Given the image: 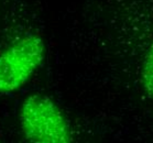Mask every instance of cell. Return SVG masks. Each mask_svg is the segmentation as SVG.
<instances>
[{"instance_id":"1","label":"cell","mask_w":153,"mask_h":143,"mask_svg":"<svg viewBox=\"0 0 153 143\" xmlns=\"http://www.w3.org/2000/svg\"><path fill=\"white\" fill-rule=\"evenodd\" d=\"M21 130L34 143H68L73 140L71 127L59 106L44 95L25 98L19 112Z\"/></svg>"},{"instance_id":"2","label":"cell","mask_w":153,"mask_h":143,"mask_svg":"<svg viewBox=\"0 0 153 143\" xmlns=\"http://www.w3.org/2000/svg\"><path fill=\"white\" fill-rule=\"evenodd\" d=\"M45 54L39 35H27L0 53V94L18 90L41 65Z\"/></svg>"},{"instance_id":"3","label":"cell","mask_w":153,"mask_h":143,"mask_svg":"<svg viewBox=\"0 0 153 143\" xmlns=\"http://www.w3.org/2000/svg\"><path fill=\"white\" fill-rule=\"evenodd\" d=\"M141 83L146 94L153 98V41L144 56L141 70Z\"/></svg>"}]
</instances>
